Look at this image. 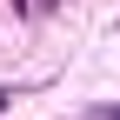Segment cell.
I'll return each mask as SVG.
<instances>
[{"label": "cell", "instance_id": "6da1fadb", "mask_svg": "<svg viewBox=\"0 0 120 120\" xmlns=\"http://www.w3.org/2000/svg\"><path fill=\"white\" fill-rule=\"evenodd\" d=\"M87 120H120V107H87Z\"/></svg>", "mask_w": 120, "mask_h": 120}, {"label": "cell", "instance_id": "7a4b0ae2", "mask_svg": "<svg viewBox=\"0 0 120 120\" xmlns=\"http://www.w3.org/2000/svg\"><path fill=\"white\" fill-rule=\"evenodd\" d=\"M0 107H13V87H0Z\"/></svg>", "mask_w": 120, "mask_h": 120}, {"label": "cell", "instance_id": "3957f363", "mask_svg": "<svg viewBox=\"0 0 120 120\" xmlns=\"http://www.w3.org/2000/svg\"><path fill=\"white\" fill-rule=\"evenodd\" d=\"M27 7H34V0H13V13H27Z\"/></svg>", "mask_w": 120, "mask_h": 120}]
</instances>
